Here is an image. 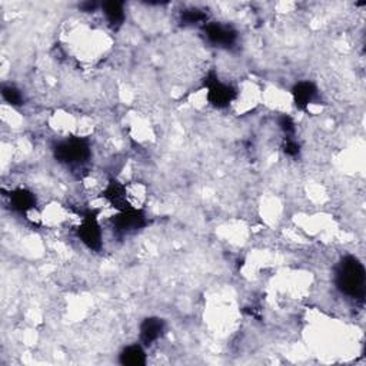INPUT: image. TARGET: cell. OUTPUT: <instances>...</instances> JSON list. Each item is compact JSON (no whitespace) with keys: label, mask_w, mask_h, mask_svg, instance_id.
<instances>
[{"label":"cell","mask_w":366,"mask_h":366,"mask_svg":"<svg viewBox=\"0 0 366 366\" xmlns=\"http://www.w3.org/2000/svg\"><path fill=\"white\" fill-rule=\"evenodd\" d=\"M336 285L342 294L347 297L358 298L363 294L365 268L354 256H346L339 263L336 270Z\"/></svg>","instance_id":"6da1fadb"},{"label":"cell","mask_w":366,"mask_h":366,"mask_svg":"<svg viewBox=\"0 0 366 366\" xmlns=\"http://www.w3.org/2000/svg\"><path fill=\"white\" fill-rule=\"evenodd\" d=\"M54 156L62 163L78 166L90 158V144L86 138L82 136L67 138L66 140L58 143L56 149H54Z\"/></svg>","instance_id":"7a4b0ae2"},{"label":"cell","mask_w":366,"mask_h":366,"mask_svg":"<svg viewBox=\"0 0 366 366\" xmlns=\"http://www.w3.org/2000/svg\"><path fill=\"white\" fill-rule=\"evenodd\" d=\"M76 233L80 242L90 250H99L102 248L103 232L96 212L89 211L82 216Z\"/></svg>","instance_id":"3957f363"},{"label":"cell","mask_w":366,"mask_h":366,"mask_svg":"<svg viewBox=\"0 0 366 366\" xmlns=\"http://www.w3.org/2000/svg\"><path fill=\"white\" fill-rule=\"evenodd\" d=\"M205 87L208 102L216 109L229 107L232 103H235L237 98V90L232 85L222 82L213 75H211V78L205 83Z\"/></svg>","instance_id":"277c9868"},{"label":"cell","mask_w":366,"mask_h":366,"mask_svg":"<svg viewBox=\"0 0 366 366\" xmlns=\"http://www.w3.org/2000/svg\"><path fill=\"white\" fill-rule=\"evenodd\" d=\"M206 39L219 47H230L236 42V32L226 25L209 22L204 28Z\"/></svg>","instance_id":"5b68a950"},{"label":"cell","mask_w":366,"mask_h":366,"mask_svg":"<svg viewBox=\"0 0 366 366\" xmlns=\"http://www.w3.org/2000/svg\"><path fill=\"white\" fill-rule=\"evenodd\" d=\"M144 226V216L140 209H129L118 212L114 216V228L119 233H131Z\"/></svg>","instance_id":"8992f818"},{"label":"cell","mask_w":366,"mask_h":366,"mask_svg":"<svg viewBox=\"0 0 366 366\" xmlns=\"http://www.w3.org/2000/svg\"><path fill=\"white\" fill-rule=\"evenodd\" d=\"M318 96V87L315 83L303 80L298 82L294 89H292V98L294 103L301 111H308L309 106L315 105V99Z\"/></svg>","instance_id":"52a82bcc"},{"label":"cell","mask_w":366,"mask_h":366,"mask_svg":"<svg viewBox=\"0 0 366 366\" xmlns=\"http://www.w3.org/2000/svg\"><path fill=\"white\" fill-rule=\"evenodd\" d=\"M164 332V321L156 316L143 319L139 326V339L143 346H151L158 342Z\"/></svg>","instance_id":"ba28073f"},{"label":"cell","mask_w":366,"mask_h":366,"mask_svg":"<svg viewBox=\"0 0 366 366\" xmlns=\"http://www.w3.org/2000/svg\"><path fill=\"white\" fill-rule=\"evenodd\" d=\"M10 205L14 211L29 215L36 211V206H38V199H36V195L28 189H16L10 193Z\"/></svg>","instance_id":"9c48e42d"},{"label":"cell","mask_w":366,"mask_h":366,"mask_svg":"<svg viewBox=\"0 0 366 366\" xmlns=\"http://www.w3.org/2000/svg\"><path fill=\"white\" fill-rule=\"evenodd\" d=\"M105 17H106V22L111 25L112 28H119L123 25L125 19H126V13H125V6L120 2H106L102 3L100 6Z\"/></svg>","instance_id":"30bf717a"},{"label":"cell","mask_w":366,"mask_h":366,"mask_svg":"<svg viewBox=\"0 0 366 366\" xmlns=\"http://www.w3.org/2000/svg\"><path fill=\"white\" fill-rule=\"evenodd\" d=\"M120 362L123 365L139 366L146 363V352L143 349V345H131L126 346L120 354Z\"/></svg>","instance_id":"8fae6325"},{"label":"cell","mask_w":366,"mask_h":366,"mask_svg":"<svg viewBox=\"0 0 366 366\" xmlns=\"http://www.w3.org/2000/svg\"><path fill=\"white\" fill-rule=\"evenodd\" d=\"M180 17H182V22L185 25H199V23L206 25V22H208V14L200 9L183 10Z\"/></svg>","instance_id":"7c38bea8"},{"label":"cell","mask_w":366,"mask_h":366,"mask_svg":"<svg viewBox=\"0 0 366 366\" xmlns=\"http://www.w3.org/2000/svg\"><path fill=\"white\" fill-rule=\"evenodd\" d=\"M2 96L13 107L22 106L23 102H25V98H23L22 92L19 89H17L16 86H13V85L3 86V89H2Z\"/></svg>","instance_id":"4fadbf2b"},{"label":"cell","mask_w":366,"mask_h":366,"mask_svg":"<svg viewBox=\"0 0 366 366\" xmlns=\"http://www.w3.org/2000/svg\"><path fill=\"white\" fill-rule=\"evenodd\" d=\"M283 152L288 155V156H292L295 158L299 155L301 149H299V143L290 138H286V142H285V146H283Z\"/></svg>","instance_id":"5bb4252c"},{"label":"cell","mask_w":366,"mask_h":366,"mask_svg":"<svg viewBox=\"0 0 366 366\" xmlns=\"http://www.w3.org/2000/svg\"><path fill=\"white\" fill-rule=\"evenodd\" d=\"M102 5H98V3H95V2H86V3H82L80 6H79V9H82L83 12H95L98 8H100Z\"/></svg>","instance_id":"9a60e30c"}]
</instances>
